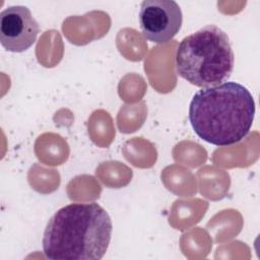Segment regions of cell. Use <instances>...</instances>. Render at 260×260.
<instances>
[{
    "label": "cell",
    "instance_id": "obj_1",
    "mask_svg": "<svg viewBox=\"0 0 260 260\" xmlns=\"http://www.w3.org/2000/svg\"><path fill=\"white\" fill-rule=\"evenodd\" d=\"M254 116L253 95L234 81L198 90L189 106V121L196 135L217 146L232 145L246 137Z\"/></svg>",
    "mask_w": 260,
    "mask_h": 260
},
{
    "label": "cell",
    "instance_id": "obj_2",
    "mask_svg": "<svg viewBox=\"0 0 260 260\" xmlns=\"http://www.w3.org/2000/svg\"><path fill=\"white\" fill-rule=\"evenodd\" d=\"M112 220L98 203H71L49 219L43 251L52 260H100L109 247Z\"/></svg>",
    "mask_w": 260,
    "mask_h": 260
},
{
    "label": "cell",
    "instance_id": "obj_3",
    "mask_svg": "<svg viewBox=\"0 0 260 260\" xmlns=\"http://www.w3.org/2000/svg\"><path fill=\"white\" fill-rule=\"evenodd\" d=\"M234 61L228 35L214 24L185 37L176 52L178 75L203 88L226 81L234 70Z\"/></svg>",
    "mask_w": 260,
    "mask_h": 260
},
{
    "label": "cell",
    "instance_id": "obj_4",
    "mask_svg": "<svg viewBox=\"0 0 260 260\" xmlns=\"http://www.w3.org/2000/svg\"><path fill=\"white\" fill-rule=\"evenodd\" d=\"M138 20L146 40L165 44L179 32L183 15L174 0H145L140 5Z\"/></svg>",
    "mask_w": 260,
    "mask_h": 260
},
{
    "label": "cell",
    "instance_id": "obj_5",
    "mask_svg": "<svg viewBox=\"0 0 260 260\" xmlns=\"http://www.w3.org/2000/svg\"><path fill=\"white\" fill-rule=\"evenodd\" d=\"M39 30V23L26 6H9L0 13V42L9 52L21 53L29 49Z\"/></svg>",
    "mask_w": 260,
    "mask_h": 260
}]
</instances>
